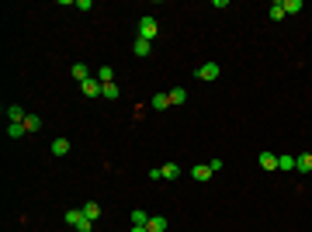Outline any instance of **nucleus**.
Returning <instances> with one entry per match:
<instances>
[{"label":"nucleus","mask_w":312,"mask_h":232,"mask_svg":"<svg viewBox=\"0 0 312 232\" xmlns=\"http://www.w3.org/2000/svg\"><path fill=\"white\" fill-rule=\"evenodd\" d=\"M94 76H97L101 84H114V69H111V66H101V69H97Z\"/></svg>","instance_id":"obj_20"},{"label":"nucleus","mask_w":312,"mask_h":232,"mask_svg":"<svg viewBox=\"0 0 312 232\" xmlns=\"http://www.w3.org/2000/svg\"><path fill=\"white\" fill-rule=\"evenodd\" d=\"M260 167H264V170H278V152L264 149V152H260Z\"/></svg>","instance_id":"obj_6"},{"label":"nucleus","mask_w":312,"mask_h":232,"mask_svg":"<svg viewBox=\"0 0 312 232\" xmlns=\"http://www.w3.org/2000/svg\"><path fill=\"white\" fill-rule=\"evenodd\" d=\"M104 97L108 101H118V84H104Z\"/></svg>","instance_id":"obj_24"},{"label":"nucleus","mask_w":312,"mask_h":232,"mask_svg":"<svg viewBox=\"0 0 312 232\" xmlns=\"http://www.w3.org/2000/svg\"><path fill=\"white\" fill-rule=\"evenodd\" d=\"M160 35V21H156L153 14H146V18H139V38H146V42H153V38Z\"/></svg>","instance_id":"obj_1"},{"label":"nucleus","mask_w":312,"mask_h":232,"mask_svg":"<svg viewBox=\"0 0 312 232\" xmlns=\"http://www.w3.org/2000/svg\"><path fill=\"white\" fill-rule=\"evenodd\" d=\"M129 232H149V229H146V225H132Z\"/></svg>","instance_id":"obj_25"},{"label":"nucleus","mask_w":312,"mask_h":232,"mask_svg":"<svg viewBox=\"0 0 312 232\" xmlns=\"http://www.w3.org/2000/svg\"><path fill=\"white\" fill-rule=\"evenodd\" d=\"M49 149H52V156H59V160H63L66 152H69V139H63V135H59V139H56V142H52Z\"/></svg>","instance_id":"obj_8"},{"label":"nucleus","mask_w":312,"mask_h":232,"mask_svg":"<svg viewBox=\"0 0 312 232\" xmlns=\"http://www.w3.org/2000/svg\"><path fill=\"white\" fill-rule=\"evenodd\" d=\"M149 107H153V111H167V107H170V94H153Z\"/></svg>","instance_id":"obj_7"},{"label":"nucleus","mask_w":312,"mask_h":232,"mask_svg":"<svg viewBox=\"0 0 312 232\" xmlns=\"http://www.w3.org/2000/svg\"><path fill=\"white\" fill-rule=\"evenodd\" d=\"M160 170H163V180H177V177H180V167H177V163H167V167H160Z\"/></svg>","instance_id":"obj_21"},{"label":"nucleus","mask_w":312,"mask_h":232,"mask_svg":"<svg viewBox=\"0 0 312 232\" xmlns=\"http://www.w3.org/2000/svg\"><path fill=\"white\" fill-rule=\"evenodd\" d=\"M184 101H187V90H184V87H174V90H170V104H174V107H180Z\"/></svg>","instance_id":"obj_17"},{"label":"nucleus","mask_w":312,"mask_h":232,"mask_svg":"<svg viewBox=\"0 0 312 232\" xmlns=\"http://www.w3.org/2000/svg\"><path fill=\"white\" fill-rule=\"evenodd\" d=\"M281 4H285V14H298L305 4H302V0H281Z\"/></svg>","instance_id":"obj_22"},{"label":"nucleus","mask_w":312,"mask_h":232,"mask_svg":"<svg viewBox=\"0 0 312 232\" xmlns=\"http://www.w3.org/2000/svg\"><path fill=\"white\" fill-rule=\"evenodd\" d=\"M146 229H149V232H167V218H163V215H153Z\"/></svg>","instance_id":"obj_16"},{"label":"nucleus","mask_w":312,"mask_h":232,"mask_svg":"<svg viewBox=\"0 0 312 232\" xmlns=\"http://www.w3.org/2000/svg\"><path fill=\"white\" fill-rule=\"evenodd\" d=\"M295 170L298 173H312V152H298L295 156Z\"/></svg>","instance_id":"obj_5"},{"label":"nucleus","mask_w":312,"mask_h":232,"mask_svg":"<svg viewBox=\"0 0 312 232\" xmlns=\"http://www.w3.org/2000/svg\"><path fill=\"white\" fill-rule=\"evenodd\" d=\"M73 76H76L80 84H84V80H90V66H87V63H73Z\"/></svg>","instance_id":"obj_12"},{"label":"nucleus","mask_w":312,"mask_h":232,"mask_svg":"<svg viewBox=\"0 0 312 232\" xmlns=\"http://www.w3.org/2000/svg\"><path fill=\"white\" fill-rule=\"evenodd\" d=\"M132 225H149V215H146L142 208H135V211H132Z\"/></svg>","instance_id":"obj_23"},{"label":"nucleus","mask_w":312,"mask_h":232,"mask_svg":"<svg viewBox=\"0 0 312 232\" xmlns=\"http://www.w3.org/2000/svg\"><path fill=\"white\" fill-rule=\"evenodd\" d=\"M84 218H87V215H84V208H73V211H66V225H73V229L80 225Z\"/></svg>","instance_id":"obj_15"},{"label":"nucleus","mask_w":312,"mask_h":232,"mask_svg":"<svg viewBox=\"0 0 312 232\" xmlns=\"http://www.w3.org/2000/svg\"><path fill=\"white\" fill-rule=\"evenodd\" d=\"M132 52H135L139 59H146V56L153 52V42H146V38H135V45H132Z\"/></svg>","instance_id":"obj_9"},{"label":"nucleus","mask_w":312,"mask_h":232,"mask_svg":"<svg viewBox=\"0 0 312 232\" xmlns=\"http://www.w3.org/2000/svg\"><path fill=\"white\" fill-rule=\"evenodd\" d=\"M267 18H270V21H281V18H285V4H281V0H274V4L267 7Z\"/></svg>","instance_id":"obj_14"},{"label":"nucleus","mask_w":312,"mask_h":232,"mask_svg":"<svg viewBox=\"0 0 312 232\" xmlns=\"http://www.w3.org/2000/svg\"><path fill=\"white\" fill-rule=\"evenodd\" d=\"M42 125H45V122L38 118V114H28V118H24V128H28L31 135H38V132H42Z\"/></svg>","instance_id":"obj_10"},{"label":"nucleus","mask_w":312,"mask_h":232,"mask_svg":"<svg viewBox=\"0 0 312 232\" xmlns=\"http://www.w3.org/2000/svg\"><path fill=\"white\" fill-rule=\"evenodd\" d=\"M21 135H28L24 122H7V139H21Z\"/></svg>","instance_id":"obj_11"},{"label":"nucleus","mask_w":312,"mask_h":232,"mask_svg":"<svg viewBox=\"0 0 312 232\" xmlns=\"http://www.w3.org/2000/svg\"><path fill=\"white\" fill-rule=\"evenodd\" d=\"M80 90H84L87 97H104V84L97 80V76H90V80H84V84H80Z\"/></svg>","instance_id":"obj_3"},{"label":"nucleus","mask_w":312,"mask_h":232,"mask_svg":"<svg viewBox=\"0 0 312 232\" xmlns=\"http://www.w3.org/2000/svg\"><path fill=\"white\" fill-rule=\"evenodd\" d=\"M278 170H281V173H291V170H295V156H291V152L278 156Z\"/></svg>","instance_id":"obj_13"},{"label":"nucleus","mask_w":312,"mask_h":232,"mask_svg":"<svg viewBox=\"0 0 312 232\" xmlns=\"http://www.w3.org/2000/svg\"><path fill=\"white\" fill-rule=\"evenodd\" d=\"M212 173H215V170H212L208 163H198V167H191V177H194V180H198V184H205V180H212Z\"/></svg>","instance_id":"obj_4"},{"label":"nucleus","mask_w":312,"mask_h":232,"mask_svg":"<svg viewBox=\"0 0 312 232\" xmlns=\"http://www.w3.org/2000/svg\"><path fill=\"white\" fill-rule=\"evenodd\" d=\"M219 73H222V66H219V63H201L198 69H194V76H198L201 84H212V80H219Z\"/></svg>","instance_id":"obj_2"},{"label":"nucleus","mask_w":312,"mask_h":232,"mask_svg":"<svg viewBox=\"0 0 312 232\" xmlns=\"http://www.w3.org/2000/svg\"><path fill=\"white\" fill-rule=\"evenodd\" d=\"M84 215H87L90 222H97V218H101V205H97V201H87V205H84Z\"/></svg>","instance_id":"obj_18"},{"label":"nucleus","mask_w":312,"mask_h":232,"mask_svg":"<svg viewBox=\"0 0 312 232\" xmlns=\"http://www.w3.org/2000/svg\"><path fill=\"white\" fill-rule=\"evenodd\" d=\"M28 114H24V107H18V104H11L7 107V122H24Z\"/></svg>","instance_id":"obj_19"}]
</instances>
